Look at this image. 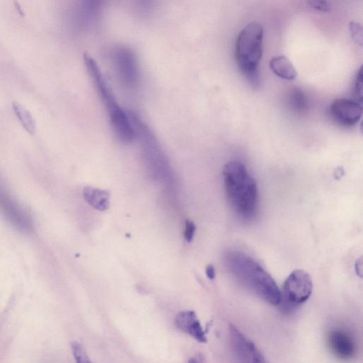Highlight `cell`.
I'll return each mask as SVG.
<instances>
[{
  "label": "cell",
  "instance_id": "6da1fadb",
  "mask_svg": "<svg viewBox=\"0 0 363 363\" xmlns=\"http://www.w3.org/2000/svg\"><path fill=\"white\" fill-rule=\"evenodd\" d=\"M225 262L230 273L245 287L271 305H278L281 291L272 276L245 252H227Z\"/></svg>",
  "mask_w": 363,
  "mask_h": 363
},
{
  "label": "cell",
  "instance_id": "7a4b0ae2",
  "mask_svg": "<svg viewBox=\"0 0 363 363\" xmlns=\"http://www.w3.org/2000/svg\"><path fill=\"white\" fill-rule=\"evenodd\" d=\"M223 177L228 201L235 213L242 219H253L258 211V189L245 166L230 161L223 167Z\"/></svg>",
  "mask_w": 363,
  "mask_h": 363
},
{
  "label": "cell",
  "instance_id": "ba28073f",
  "mask_svg": "<svg viewBox=\"0 0 363 363\" xmlns=\"http://www.w3.org/2000/svg\"><path fill=\"white\" fill-rule=\"evenodd\" d=\"M330 113L340 125L352 126L361 118L362 106L359 102L353 99H336L330 106Z\"/></svg>",
  "mask_w": 363,
  "mask_h": 363
},
{
  "label": "cell",
  "instance_id": "ac0fdd59",
  "mask_svg": "<svg viewBox=\"0 0 363 363\" xmlns=\"http://www.w3.org/2000/svg\"><path fill=\"white\" fill-rule=\"evenodd\" d=\"M307 4L316 11L321 12H329L330 11V6L327 0H307Z\"/></svg>",
  "mask_w": 363,
  "mask_h": 363
},
{
  "label": "cell",
  "instance_id": "52a82bcc",
  "mask_svg": "<svg viewBox=\"0 0 363 363\" xmlns=\"http://www.w3.org/2000/svg\"><path fill=\"white\" fill-rule=\"evenodd\" d=\"M230 342L233 354L240 362H265L262 352L253 342L245 336L235 325H230Z\"/></svg>",
  "mask_w": 363,
  "mask_h": 363
},
{
  "label": "cell",
  "instance_id": "8992f818",
  "mask_svg": "<svg viewBox=\"0 0 363 363\" xmlns=\"http://www.w3.org/2000/svg\"><path fill=\"white\" fill-rule=\"evenodd\" d=\"M111 59L119 79L128 86L137 83L139 67L135 52L126 45H116L111 52Z\"/></svg>",
  "mask_w": 363,
  "mask_h": 363
},
{
  "label": "cell",
  "instance_id": "2e32d148",
  "mask_svg": "<svg viewBox=\"0 0 363 363\" xmlns=\"http://www.w3.org/2000/svg\"><path fill=\"white\" fill-rule=\"evenodd\" d=\"M72 350L76 361L79 363L91 362L84 347L77 342H72Z\"/></svg>",
  "mask_w": 363,
  "mask_h": 363
},
{
  "label": "cell",
  "instance_id": "5bb4252c",
  "mask_svg": "<svg viewBox=\"0 0 363 363\" xmlns=\"http://www.w3.org/2000/svg\"><path fill=\"white\" fill-rule=\"evenodd\" d=\"M13 111L26 131L33 134L35 131V121L30 112L18 102L13 103Z\"/></svg>",
  "mask_w": 363,
  "mask_h": 363
},
{
  "label": "cell",
  "instance_id": "7c38bea8",
  "mask_svg": "<svg viewBox=\"0 0 363 363\" xmlns=\"http://www.w3.org/2000/svg\"><path fill=\"white\" fill-rule=\"evenodd\" d=\"M83 195L86 203L98 211H104L109 208L110 192L107 190L86 186Z\"/></svg>",
  "mask_w": 363,
  "mask_h": 363
},
{
  "label": "cell",
  "instance_id": "30bf717a",
  "mask_svg": "<svg viewBox=\"0 0 363 363\" xmlns=\"http://www.w3.org/2000/svg\"><path fill=\"white\" fill-rule=\"evenodd\" d=\"M177 328L189 334L199 342H206L207 338L206 333L194 311H184L179 312L175 318Z\"/></svg>",
  "mask_w": 363,
  "mask_h": 363
},
{
  "label": "cell",
  "instance_id": "277c9868",
  "mask_svg": "<svg viewBox=\"0 0 363 363\" xmlns=\"http://www.w3.org/2000/svg\"><path fill=\"white\" fill-rule=\"evenodd\" d=\"M84 61L86 70L107 110L111 126L119 140L124 143L133 140L134 130L128 116L116 101L95 61L85 54Z\"/></svg>",
  "mask_w": 363,
  "mask_h": 363
},
{
  "label": "cell",
  "instance_id": "3957f363",
  "mask_svg": "<svg viewBox=\"0 0 363 363\" xmlns=\"http://www.w3.org/2000/svg\"><path fill=\"white\" fill-rule=\"evenodd\" d=\"M263 33L262 24L252 22L242 28L235 42L237 65L254 86L259 84V64L262 56Z\"/></svg>",
  "mask_w": 363,
  "mask_h": 363
},
{
  "label": "cell",
  "instance_id": "7402d4cb",
  "mask_svg": "<svg viewBox=\"0 0 363 363\" xmlns=\"http://www.w3.org/2000/svg\"><path fill=\"white\" fill-rule=\"evenodd\" d=\"M354 269L357 276L359 277H362V258L360 257L358 258L354 263Z\"/></svg>",
  "mask_w": 363,
  "mask_h": 363
},
{
  "label": "cell",
  "instance_id": "9a60e30c",
  "mask_svg": "<svg viewBox=\"0 0 363 363\" xmlns=\"http://www.w3.org/2000/svg\"><path fill=\"white\" fill-rule=\"evenodd\" d=\"M291 108L296 112L301 113L307 109V99L304 93L299 89H294L289 96Z\"/></svg>",
  "mask_w": 363,
  "mask_h": 363
},
{
  "label": "cell",
  "instance_id": "d6986e66",
  "mask_svg": "<svg viewBox=\"0 0 363 363\" xmlns=\"http://www.w3.org/2000/svg\"><path fill=\"white\" fill-rule=\"evenodd\" d=\"M354 90L357 99L361 102L362 96V67H360L356 74Z\"/></svg>",
  "mask_w": 363,
  "mask_h": 363
},
{
  "label": "cell",
  "instance_id": "5b68a950",
  "mask_svg": "<svg viewBox=\"0 0 363 363\" xmlns=\"http://www.w3.org/2000/svg\"><path fill=\"white\" fill-rule=\"evenodd\" d=\"M313 290L311 275L303 269L292 271L284 282L281 301L287 307H295L306 302Z\"/></svg>",
  "mask_w": 363,
  "mask_h": 363
},
{
  "label": "cell",
  "instance_id": "4fadbf2b",
  "mask_svg": "<svg viewBox=\"0 0 363 363\" xmlns=\"http://www.w3.org/2000/svg\"><path fill=\"white\" fill-rule=\"evenodd\" d=\"M271 70L279 77L293 80L297 77V72L291 61L284 55H279L269 61Z\"/></svg>",
  "mask_w": 363,
  "mask_h": 363
},
{
  "label": "cell",
  "instance_id": "ffe728a7",
  "mask_svg": "<svg viewBox=\"0 0 363 363\" xmlns=\"http://www.w3.org/2000/svg\"><path fill=\"white\" fill-rule=\"evenodd\" d=\"M196 225L191 220H186L184 237L188 242H190L193 240Z\"/></svg>",
  "mask_w": 363,
  "mask_h": 363
},
{
  "label": "cell",
  "instance_id": "603a6c76",
  "mask_svg": "<svg viewBox=\"0 0 363 363\" xmlns=\"http://www.w3.org/2000/svg\"><path fill=\"white\" fill-rule=\"evenodd\" d=\"M206 274L209 279H213L215 278V268L213 264H208L206 267Z\"/></svg>",
  "mask_w": 363,
  "mask_h": 363
},
{
  "label": "cell",
  "instance_id": "e0dca14e",
  "mask_svg": "<svg viewBox=\"0 0 363 363\" xmlns=\"http://www.w3.org/2000/svg\"><path fill=\"white\" fill-rule=\"evenodd\" d=\"M349 30L355 43L359 45H362L363 33L362 26L359 23L351 21L349 23Z\"/></svg>",
  "mask_w": 363,
  "mask_h": 363
},
{
  "label": "cell",
  "instance_id": "8fae6325",
  "mask_svg": "<svg viewBox=\"0 0 363 363\" xmlns=\"http://www.w3.org/2000/svg\"><path fill=\"white\" fill-rule=\"evenodd\" d=\"M106 0H78V18L83 26H91L102 11Z\"/></svg>",
  "mask_w": 363,
  "mask_h": 363
},
{
  "label": "cell",
  "instance_id": "44dd1931",
  "mask_svg": "<svg viewBox=\"0 0 363 363\" xmlns=\"http://www.w3.org/2000/svg\"><path fill=\"white\" fill-rule=\"evenodd\" d=\"M136 1L140 9L146 11L152 7L155 0H136Z\"/></svg>",
  "mask_w": 363,
  "mask_h": 363
},
{
  "label": "cell",
  "instance_id": "9c48e42d",
  "mask_svg": "<svg viewBox=\"0 0 363 363\" xmlns=\"http://www.w3.org/2000/svg\"><path fill=\"white\" fill-rule=\"evenodd\" d=\"M327 340L330 350L341 359H350L355 354L354 340L352 335L344 330H331L328 335Z\"/></svg>",
  "mask_w": 363,
  "mask_h": 363
}]
</instances>
